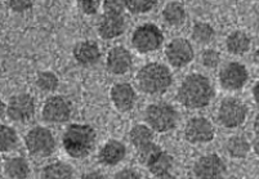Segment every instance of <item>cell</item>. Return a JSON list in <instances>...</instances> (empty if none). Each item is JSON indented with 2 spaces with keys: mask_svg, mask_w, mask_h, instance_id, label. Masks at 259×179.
I'll list each match as a JSON object with an SVG mask.
<instances>
[{
  "mask_svg": "<svg viewBox=\"0 0 259 179\" xmlns=\"http://www.w3.org/2000/svg\"><path fill=\"white\" fill-rule=\"evenodd\" d=\"M40 175L41 178H72L74 169L71 165L66 164V162L56 161L46 165Z\"/></svg>",
  "mask_w": 259,
  "mask_h": 179,
  "instance_id": "obj_25",
  "label": "cell"
},
{
  "mask_svg": "<svg viewBox=\"0 0 259 179\" xmlns=\"http://www.w3.org/2000/svg\"><path fill=\"white\" fill-rule=\"evenodd\" d=\"M35 85L37 89H40L44 93H52L60 85V80L57 75L52 71H41L37 74L36 80H35Z\"/></svg>",
  "mask_w": 259,
  "mask_h": 179,
  "instance_id": "obj_28",
  "label": "cell"
},
{
  "mask_svg": "<svg viewBox=\"0 0 259 179\" xmlns=\"http://www.w3.org/2000/svg\"><path fill=\"white\" fill-rule=\"evenodd\" d=\"M72 54H74L75 61L84 67L97 65L102 57L101 48L93 40H84V41L77 43L74 47Z\"/></svg>",
  "mask_w": 259,
  "mask_h": 179,
  "instance_id": "obj_17",
  "label": "cell"
},
{
  "mask_svg": "<svg viewBox=\"0 0 259 179\" xmlns=\"http://www.w3.org/2000/svg\"><path fill=\"white\" fill-rule=\"evenodd\" d=\"M132 66H133V57L125 47L116 46L108 51L106 57V68L110 74L121 76L131 71Z\"/></svg>",
  "mask_w": 259,
  "mask_h": 179,
  "instance_id": "obj_14",
  "label": "cell"
},
{
  "mask_svg": "<svg viewBox=\"0 0 259 179\" xmlns=\"http://www.w3.org/2000/svg\"><path fill=\"white\" fill-rule=\"evenodd\" d=\"M36 106L31 94H15L7 103V115L15 122H27L34 117Z\"/></svg>",
  "mask_w": 259,
  "mask_h": 179,
  "instance_id": "obj_8",
  "label": "cell"
},
{
  "mask_svg": "<svg viewBox=\"0 0 259 179\" xmlns=\"http://www.w3.org/2000/svg\"><path fill=\"white\" fill-rule=\"evenodd\" d=\"M162 43L164 34L154 23H143L132 34V46L141 54L159 51Z\"/></svg>",
  "mask_w": 259,
  "mask_h": 179,
  "instance_id": "obj_5",
  "label": "cell"
},
{
  "mask_svg": "<svg viewBox=\"0 0 259 179\" xmlns=\"http://www.w3.org/2000/svg\"><path fill=\"white\" fill-rule=\"evenodd\" d=\"M201 63L206 68H215L221 63V54L215 49H204L201 52Z\"/></svg>",
  "mask_w": 259,
  "mask_h": 179,
  "instance_id": "obj_30",
  "label": "cell"
},
{
  "mask_svg": "<svg viewBox=\"0 0 259 179\" xmlns=\"http://www.w3.org/2000/svg\"><path fill=\"white\" fill-rule=\"evenodd\" d=\"M4 175L8 178H27L30 175V165L22 156H13L4 164Z\"/></svg>",
  "mask_w": 259,
  "mask_h": 179,
  "instance_id": "obj_23",
  "label": "cell"
},
{
  "mask_svg": "<svg viewBox=\"0 0 259 179\" xmlns=\"http://www.w3.org/2000/svg\"><path fill=\"white\" fill-rule=\"evenodd\" d=\"M165 57L173 67L182 68L192 62L195 57L194 47L185 37H176L165 47Z\"/></svg>",
  "mask_w": 259,
  "mask_h": 179,
  "instance_id": "obj_10",
  "label": "cell"
},
{
  "mask_svg": "<svg viewBox=\"0 0 259 179\" xmlns=\"http://www.w3.org/2000/svg\"><path fill=\"white\" fill-rule=\"evenodd\" d=\"M129 141L136 148L142 147L154 141V129L148 125L137 124L129 131Z\"/></svg>",
  "mask_w": 259,
  "mask_h": 179,
  "instance_id": "obj_24",
  "label": "cell"
},
{
  "mask_svg": "<svg viewBox=\"0 0 259 179\" xmlns=\"http://www.w3.org/2000/svg\"><path fill=\"white\" fill-rule=\"evenodd\" d=\"M254 130L259 136V114L256 115L255 119H254Z\"/></svg>",
  "mask_w": 259,
  "mask_h": 179,
  "instance_id": "obj_38",
  "label": "cell"
},
{
  "mask_svg": "<svg viewBox=\"0 0 259 179\" xmlns=\"http://www.w3.org/2000/svg\"><path fill=\"white\" fill-rule=\"evenodd\" d=\"M77 6L84 15L93 16L100 9L101 2L100 0H77Z\"/></svg>",
  "mask_w": 259,
  "mask_h": 179,
  "instance_id": "obj_34",
  "label": "cell"
},
{
  "mask_svg": "<svg viewBox=\"0 0 259 179\" xmlns=\"http://www.w3.org/2000/svg\"><path fill=\"white\" fill-rule=\"evenodd\" d=\"M110 98L117 111H132L137 103V93L129 82H116L110 91Z\"/></svg>",
  "mask_w": 259,
  "mask_h": 179,
  "instance_id": "obj_15",
  "label": "cell"
},
{
  "mask_svg": "<svg viewBox=\"0 0 259 179\" xmlns=\"http://www.w3.org/2000/svg\"><path fill=\"white\" fill-rule=\"evenodd\" d=\"M226 170V162L217 154L201 156L194 164V175L196 178H221Z\"/></svg>",
  "mask_w": 259,
  "mask_h": 179,
  "instance_id": "obj_13",
  "label": "cell"
},
{
  "mask_svg": "<svg viewBox=\"0 0 259 179\" xmlns=\"http://www.w3.org/2000/svg\"><path fill=\"white\" fill-rule=\"evenodd\" d=\"M192 39L196 41L197 44H206L211 43L215 37V30L213 26L208 22H196L192 27Z\"/></svg>",
  "mask_w": 259,
  "mask_h": 179,
  "instance_id": "obj_26",
  "label": "cell"
},
{
  "mask_svg": "<svg viewBox=\"0 0 259 179\" xmlns=\"http://www.w3.org/2000/svg\"><path fill=\"white\" fill-rule=\"evenodd\" d=\"M253 60H254V62H255V65L259 67V47H258V48H256V51L254 52Z\"/></svg>",
  "mask_w": 259,
  "mask_h": 179,
  "instance_id": "obj_39",
  "label": "cell"
},
{
  "mask_svg": "<svg viewBox=\"0 0 259 179\" xmlns=\"http://www.w3.org/2000/svg\"><path fill=\"white\" fill-rule=\"evenodd\" d=\"M254 152H255L256 156L259 157V137H258V140L254 142Z\"/></svg>",
  "mask_w": 259,
  "mask_h": 179,
  "instance_id": "obj_40",
  "label": "cell"
},
{
  "mask_svg": "<svg viewBox=\"0 0 259 179\" xmlns=\"http://www.w3.org/2000/svg\"><path fill=\"white\" fill-rule=\"evenodd\" d=\"M251 93H253V97H254V100H255V102L259 103V80L255 82V84H254Z\"/></svg>",
  "mask_w": 259,
  "mask_h": 179,
  "instance_id": "obj_36",
  "label": "cell"
},
{
  "mask_svg": "<svg viewBox=\"0 0 259 179\" xmlns=\"http://www.w3.org/2000/svg\"><path fill=\"white\" fill-rule=\"evenodd\" d=\"M145 120L156 133H168L177 128L180 114L174 106L168 102H156L148 105L145 111Z\"/></svg>",
  "mask_w": 259,
  "mask_h": 179,
  "instance_id": "obj_4",
  "label": "cell"
},
{
  "mask_svg": "<svg viewBox=\"0 0 259 179\" xmlns=\"http://www.w3.org/2000/svg\"><path fill=\"white\" fill-rule=\"evenodd\" d=\"M258 31H259V25H258Z\"/></svg>",
  "mask_w": 259,
  "mask_h": 179,
  "instance_id": "obj_41",
  "label": "cell"
},
{
  "mask_svg": "<svg viewBox=\"0 0 259 179\" xmlns=\"http://www.w3.org/2000/svg\"><path fill=\"white\" fill-rule=\"evenodd\" d=\"M138 88L148 96H159L169 91L173 84V75L168 66L160 62L146 63L137 72Z\"/></svg>",
  "mask_w": 259,
  "mask_h": 179,
  "instance_id": "obj_3",
  "label": "cell"
},
{
  "mask_svg": "<svg viewBox=\"0 0 259 179\" xmlns=\"http://www.w3.org/2000/svg\"><path fill=\"white\" fill-rule=\"evenodd\" d=\"M126 30V21L122 15L103 13L97 26L98 35L103 40H112L121 36Z\"/></svg>",
  "mask_w": 259,
  "mask_h": 179,
  "instance_id": "obj_16",
  "label": "cell"
},
{
  "mask_svg": "<svg viewBox=\"0 0 259 179\" xmlns=\"http://www.w3.org/2000/svg\"><path fill=\"white\" fill-rule=\"evenodd\" d=\"M248 117V107L237 98H225L218 108V121L227 129L241 126Z\"/></svg>",
  "mask_w": 259,
  "mask_h": 179,
  "instance_id": "obj_7",
  "label": "cell"
},
{
  "mask_svg": "<svg viewBox=\"0 0 259 179\" xmlns=\"http://www.w3.org/2000/svg\"><path fill=\"white\" fill-rule=\"evenodd\" d=\"M162 21L171 27H180L186 22L187 13L181 2H169L161 12Z\"/></svg>",
  "mask_w": 259,
  "mask_h": 179,
  "instance_id": "obj_21",
  "label": "cell"
},
{
  "mask_svg": "<svg viewBox=\"0 0 259 179\" xmlns=\"http://www.w3.org/2000/svg\"><path fill=\"white\" fill-rule=\"evenodd\" d=\"M7 6L15 13H25L34 6L35 0H6Z\"/></svg>",
  "mask_w": 259,
  "mask_h": 179,
  "instance_id": "obj_33",
  "label": "cell"
},
{
  "mask_svg": "<svg viewBox=\"0 0 259 179\" xmlns=\"http://www.w3.org/2000/svg\"><path fill=\"white\" fill-rule=\"evenodd\" d=\"M20 138L18 134L12 126L4 125L0 126V150L2 152H11L18 147Z\"/></svg>",
  "mask_w": 259,
  "mask_h": 179,
  "instance_id": "obj_27",
  "label": "cell"
},
{
  "mask_svg": "<svg viewBox=\"0 0 259 179\" xmlns=\"http://www.w3.org/2000/svg\"><path fill=\"white\" fill-rule=\"evenodd\" d=\"M159 0H125L126 9L133 15H146L157 6Z\"/></svg>",
  "mask_w": 259,
  "mask_h": 179,
  "instance_id": "obj_29",
  "label": "cell"
},
{
  "mask_svg": "<svg viewBox=\"0 0 259 179\" xmlns=\"http://www.w3.org/2000/svg\"><path fill=\"white\" fill-rule=\"evenodd\" d=\"M215 129L206 117L196 116L187 121L185 126V138L192 145L209 143L214 140Z\"/></svg>",
  "mask_w": 259,
  "mask_h": 179,
  "instance_id": "obj_11",
  "label": "cell"
},
{
  "mask_svg": "<svg viewBox=\"0 0 259 179\" xmlns=\"http://www.w3.org/2000/svg\"><path fill=\"white\" fill-rule=\"evenodd\" d=\"M161 148L159 147V146L156 145V143H154V141L150 143H147V145L142 146V147L137 148L138 151V160H140L141 164H147V161L150 159H151L152 156H154L155 154H156L157 151H160Z\"/></svg>",
  "mask_w": 259,
  "mask_h": 179,
  "instance_id": "obj_32",
  "label": "cell"
},
{
  "mask_svg": "<svg viewBox=\"0 0 259 179\" xmlns=\"http://www.w3.org/2000/svg\"><path fill=\"white\" fill-rule=\"evenodd\" d=\"M83 178H103V174L100 171H92V173L84 174Z\"/></svg>",
  "mask_w": 259,
  "mask_h": 179,
  "instance_id": "obj_37",
  "label": "cell"
},
{
  "mask_svg": "<svg viewBox=\"0 0 259 179\" xmlns=\"http://www.w3.org/2000/svg\"><path fill=\"white\" fill-rule=\"evenodd\" d=\"M226 150L228 155L234 159H245L251 150V145L249 140L242 134L230 137V140L226 143Z\"/></svg>",
  "mask_w": 259,
  "mask_h": 179,
  "instance_id": "obj_22",
  "label": "cell"
},
{
  "mask_svg": "<svg viewBox=\"0 0 259 179\" xmlns=\"http://www.w3.org/2000/svg\"><path fill=\"white\" fill-rule=\"evenodd\" d=\"M251 39L248 34L242 30L232 31L226 39V48L234 56H244L250 51Z\"/></svg>",
  "mask_w": 259,
  "mask_h": 179,
  "instance_id": "obj_20",
  "label": "cell"
},
{
  "mask_svg": "<svg viewBox=\"0 0 259 179\" xmlns=\"http://www.w3.org/2000/svg\"><path fill=\"white\" fill-rule=\"evenodd\" d=\"M102 8L107 15H122L126 9L125 0H103Z\"/></svg>",
  "mask_w": 259,
  "mask_h": 179,
  "instance_id": "obj_31",
  "label": "cell"
},
{
  "mask_svg": "<svg viewBox=\"0 0 259 179\" xmlns=\"http://www.w3.org/2000/svg\"><path fill=\"white\" fill-rule=\"evenodd\" d=\"M71 102L63 96H52L44 102L41 108V117L51 124H63L71 117Z\"/></svg>",
  "mask_w": 259,
  "mask_h": 179,
  "instance_id": "obj_9",
  "label": "cell"
},
{
  "mask_svg": "<svg viewBox=\"0 0 259 179\" xmlns=\"http://www.w3.org/2000/svg\"><path fill=\"white\" fill-rule=\"evenodd\" d=\"M214 86L209 77L195 72L190 74L181 82L177 91V100L188 110H199L209 106L214 98Z\"/></svg>",
  "mask_w": 259,
  "mask_h": 179,
  "instance_id": "obj_1",
  "label": "cell"
},
{
  "mask_svg": "<svg viewBox=\"0 0 259 179\" xmlns=\"http://www.w3.org/2000/svg\"><path fill=\"white\" fill-rule=\"evenodd\" d=\"M126 156L125 145L120 141L110 140L102 146L98 154V161L106 166H115Z\"/></svg>",
  "mask_w": 259,
  "mask_h": 179,
  "instance_id": "obj_18",
  "label": "cell"
},
{
  "mask_svg": "<svg viewBox=\"0 0 259 179\" xmlns=\"http://www.w3.org/2000/svg\"><path fill=\"white\" fill-rule=\"evenodd\" d=\"M173 165L174 160L171 155L166 151L160 150L148 160L146 166H147L148 171L156 178H170Z\"/></svg>",
  "mask_w": 259,
  "mask_h": 179,
  "instance_id": "obj_19",
  "label": "cell"
},
{
  "mask_svg": "<svg viewBox=\"0 0 259 179\" xmlns=\"http://www.w3.org/2000/svg\"><path fill=\"white\" fill-rule=\"evenodd\" d=\"M249 80V71L246 66L240 62H230L221 70L220 82L223 89L230 92L240 91Z\"/></svg>",
  "mask_w": 259,
  "mask_h": 179,
  "instance_id": "obj_12",
  "label": "cell"
},
{
  "mask_svg": "<svg viewBox=\"0 0 259 179\" xmlns=\"http://www.w3.org/2000/svg\"><path fill=\"white\" fill-rule=\"evenodd\" d=\"M97 142V133L88 124H71L65 129L62 146L72 159H84L92 154Z\"/></svg>",
  "mask_w": 259,
  "mask_h": 179,
  "instance_id": "obj_2",
  "label": "cell"
},
{
  "mask_svg": "<svg viewBox=\"0 0 259 179\" xmlns=\"http://www.w3.org/2000/svg\"><path fill=\"white\" fill-rule=\"evenodd\" d=\"M25 145L34 157H48L56 151V138L46 126H35L25 137Z\"/></svg>",
  "mask_w": 259,
  "mask_h": 179,
  "instance_id": "obj_6",
  "label": "cell"
},
{
  "mask_svg": "<svg viewBox=\"0 0 259 179\" xmlns=\"http://www.w3.org/2000/svg\"><path fill=\"white\" fill-rule=\"evenodd\" d=\"M115 178H141L142 176V174L138 173L137 170H134V169H122V170L117 171L116 174H115Z\"/></svg>",
  "mask_w": 259,
  "mask_h": 179,
  "instance_id": "obj_35",
  "label": "cell"
}]
</instances>
